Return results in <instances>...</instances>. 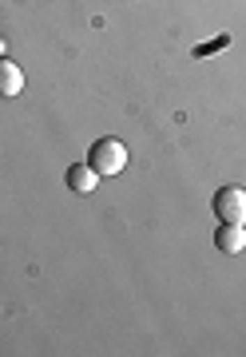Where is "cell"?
Here are the masks:
<instances>
[{"instance_id":"6da1fadb","label":"cell","mask_w":246,"mask_h":357,"mask_svg":"<svg viewBox=\"0 0 246 357\" xmlns=\"http://www.w3.org/2000/svg\"><path fill=\"white\" fill-rule=\"evenodd\" d=\"M88 163L95 167V175H119L128 167V147H123V139H95Z\"/></svg>"},{"instance_id":"7a4b0ae2","label":"cell","mask_w":246,"mask_h":357,"mask_svg":"<svg viewBox=\"0 0 246 357\" xmlns=\"http://www.w3.org/2000/svg\"><path fill=\"white\" fill-rule=\"evenodd\" d=\"M215 218L219 222H234V227H246V191L243 187H222L215 195Z\"/></svg>"},{"instance_id":"3957f363","label":"cell","mask_w":246,"mask_h":357,"mask_svg":"<svg viewBox=\"0 0 246 357\" xmlns=\"http://www.w3.org/2000/svg\"><path fill=\"white\" fill-rule=\"evenodd\" d=\"M20 91H24V72H20V64L0 60V96L13 100V96H20Z\"/></svg>"},{"instance_id":"277c9868","label":"cell","mask_w":246,"mask_h":357,"mask_svg":"<svg viewBox=\"0 0 246 357\" xmlns=\"http://www.w3.org/2000/svg\"><path fill=\"white\" fill-rule=\"evenodd\" d=\"M215 246H219L222 255H238L246 246V230L234 227V222H222V227L215 230Z\"/></svg>"},{"instance_id":"5b68a950","label":"cell","mask_w":246,"mask_h":357,"mask_svg":"<svg viewBox=\"0 0 246 357\" xmlns=\"http://www.w3.org/2000/svg\"><path fill=\"white\" fill-rule=\"evenodd\" d=\"M95 183H100V175H95V167L91 163H76L72 171H68V187L76 195H91L95 191Z\"/></svg>"},{"instance_id":"8992f818","label":"cell","mask_w":246,"mask_h":357,"mask_svg":"<svg viewBox=\"0 0 246 357\" xmlns=\"http://www.w3.org/2000/svg\"><path fill=\"white\" fill-rule=\"evenodd\" d=\"M0 52H4V44H0Z\"/></svg>"}]
</instances>
